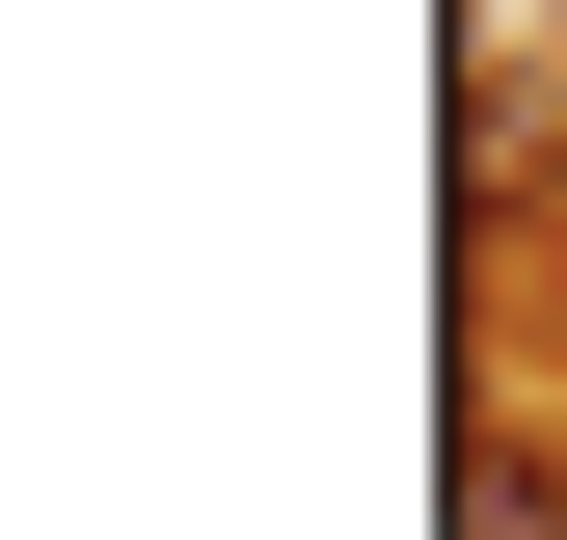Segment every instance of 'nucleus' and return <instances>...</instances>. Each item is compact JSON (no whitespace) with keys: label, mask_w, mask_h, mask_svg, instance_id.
Segmentation results:
<instances>
[{"label":"nucleus","mask_w":567,"mask_h":540,"mask_svg":"<svg viewBox=\"0 0 567 540\" xmlns=\"http://www.w3.org/2000/svg\"><path fill=\"white\" fill-rule=\"evenodd\" d=\"M460 487H486L460 540H567V459H540V433H460Z\"/></svg>","instance_id":"obj_1"}]
</instances>
